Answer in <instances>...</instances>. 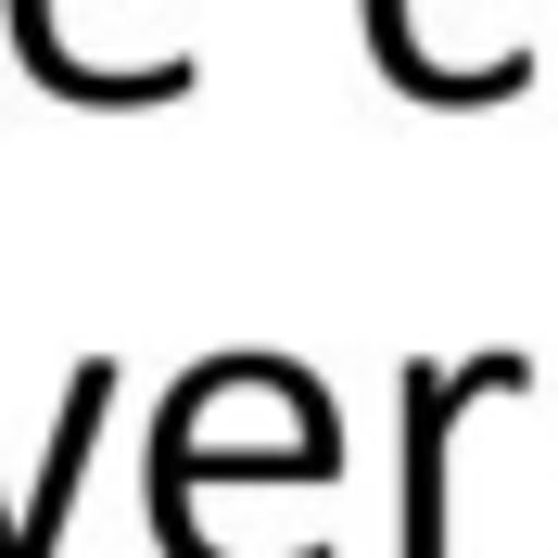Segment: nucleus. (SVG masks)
<instances>
[{
	"label": "nucleus",
	"mask_w": 558,
	"mask_h": 558,
	"mask_svg": "<svg viewBox=\"0 0 558 558\" xmlns=\"http://www.w3.org/2000/svg\"><path fill=\"white\" fill-rule=\"evenodd\" d=\"M0 558H13V508H0Z\"/></svg>",
	"instance_id": "obj_3"
},
{
	"label": "nucleus",
	"mask_w": 558,
	"mask_h": 558,
	"mask_svg": "<svg viewBox=\"0 0 558 558\" xmlns=\"http://www.w3.org/2000/svg\"><path fill=\"white\" fill-rule=\"evenodd\" d=\"M533 355H457V368H432L418 355L407 368V558H457L445 546V457H457V418L495 407V393H521Z\"/></svg>",
	"instance_id": "obj_1"
},
{
	"label": "nucleus",
	"mask_w": 558,
	"mask_h": 558,
	"mask_svg": "<svg viewBox=\"0 0 558 558\" xmlns=\"http://www.w3.org/2000/svg\"><path fill=\"white\" fill-rule=\"evenodd\" d=\"M102 418H114V355H89L64 381V432H51V470H38V495L13 508V558H64V508L76 483H89V445H102Z\"/></svg>",
	"instance_id": "obj_2"
}]
</instances>
